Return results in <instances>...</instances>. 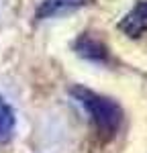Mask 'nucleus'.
<instances>
[{
  "instance_id": "f257e3e1",
  "label": "nucleus",
  "mask_w": 147,
  "mask_h": 153,
  "mask_svg": "<svg viewBox=\"0 0 147 153\" xmlns=\"http://www.w3.org/2000/svg\"><path fill=\"white\" fill-rule=\"evenodd\" d=\"M70 96L86 110V114L90 117L96 133L100 135V139L110 141L112 137H117V133L121 131L125 112L114 98L98 94V92L86 88V86H72Z\"/></svg>"
},
{
  "instance_id": "39448f33",
  "label": "nucleus",
  "mask_w": 147,
  "mask_h": 153,
  "mask_svg": "<svg viewBox=\"0 0 147 153\" xmlns=\"http://www.w3.org/2000/svg\"><path fill=\"white\" fill-rule=\"evenodd\" d=\"M16 131V112L12 104L0 96V145H8Z\"/></svg>"
},
{
  "instance_id": "20e7f679",
  "label": "nucleus",
  "mask_w": 147,
  "mask_h": 153,
  "mask_svg": "<svg viewBox=\"0 0 147 153\" xmlns=\"http://www.w3.org/2000/svg\"><path fill=\"white\" fill-rule=\"evenodd\" d=\"M90 4V0H43L35 12V21H49Z\"/></svg>"
},
{
  "instance_id": "7ed1b4c3",
  "label": "nucleus",
  "mask_w": 147,
  "mask_h": 153,
  "mask_svg": "<svg viewBox=\"0 0 147 153\" xmlns=\"http://www.w3.org/2000/svg\"><path fill=\"white\" fill-rule=\"evenodd\" d=\"M119 29L129 39H139L143 33H147V0H139L122 16V21L119 23Z\"/></svg>"
},
{
  "instance_id": "f03ea898",
  "label": "nucleus",
  "mask_w": 147,
  "mask_h": 153,
  "mask_svg": "<svg viewBox=\"0 0 147 153\" xmlns=\"http://www.w3.org/2000/svg\"><path fill=\"white\" fill-rule=\"evenodd\" d=\"M72 49L78 57L86 59L90 63L96 65H108L110 63V49L108 45L100 39V37L92 35V33H82L76 37V41L72 43Z\"/></svg>"
}]
</instances>
